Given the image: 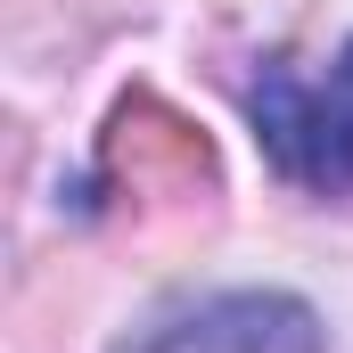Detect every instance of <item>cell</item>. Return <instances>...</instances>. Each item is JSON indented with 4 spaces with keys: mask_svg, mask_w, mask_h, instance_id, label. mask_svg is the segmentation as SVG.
Returning <instances> with one entry per match:
<instances>
[{
    "mask_svg": "<svg viewBox=\"0 0 353 353\" xmlns=\"http://www.w3.org/2000/svg\"><path fill=\"white\" fill-rule=\"evenodd\" d=\"M255 140L304 189H353V41L337 50L329 83H304L296 66L255 74Z\"/></svg>",
    "mask_w": 353,
    "mask_h": 353,
    "instance_id": "cell-1",
    "label": "cell"
},
{
    "mask_svg": "<svg viewBox=\"0 0 353 353\" xmlns=\"http://www.w3.org/2000/svg\"><path fill=\"white\" fill-rule=\"evenodd\" d=\"M140 353H329V337H321V312L304 296L247 288V296H214V304L181 312Z\"/></svg>",
    "mask_w": 353,
    "mask_h": 353,
    "instance_id": "cell-2",
    "label": "cell"
}]
</instances>
